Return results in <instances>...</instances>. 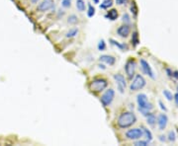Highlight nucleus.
I'll list each match as a JSON object with an SVG mask.
<instances>
[{
    "instance_id": "f257e3e1",
    "label": "nucleus",
    "mask_w": 178,
    "mask_h": 146,
    "mask_svg": "<svg viewBox=\"0 0 178 146\" xmlns=\"http://www.w3.org/2000/svg\"><path fill=\"white\" fill-rule=\"evenodd\" d=\"M137 122V117L133 112L122 113L118 118L117 125L120 128H128Z\"/></svg>"
},
{
    "instance_id": "f03ea898",
    "label": "nucleus",
    "mask_w": 178,
    "mask_h": 146,
    "mask_svg": "<svg viewBox=\"0 0 178 146\" xmlns=\"http://www.w3.org/2000/svg\"><path fill=\"white\" fill-rule=\"evenodd\" d=\"M107 86H108V81L105 78H94L89 83L88 88L91 92L101 93L106 89Z\"/></svg>"
},
{
    "instance_id": "7ed1b4c3",
    "label": "nucleus",
    "mask_w": 178,
    "mask_h": 146,
    "mask_svg": "<svg viewBox=\"0 0 178 146\" xmlns=\"http://www.w3.org/2000/svg\"><path fill=\"white\" fill-rule=\"evenodd\" d=\"M137 105H139L140 110L142 113V114H145L146 112H149V110H150L153 108V104H150L149 102L146 95L142 94V93L137 96Z\"/></svg>"
},
{
    "instance_id": "20e7f679",
    "label": "nucleus",
    "mask_w": 178,
    "mask_h": 146,
    "mask_svg": "<svg viewBox=\"0 0 178 146\" xmlns=\"http://www.w3.org/2000/svg\"><path fill=\"white\" fill-rule=\"evenodd\" d=\"M146 85V80L141 74H137L130 85L131 91H139Z\"/></svg>"
},
{
    "instance_id": "39448f33",
    "label": "nucleus",
    "mask_w": 178,
    "mask_h": 146,
    "mask_svg": "<svg viewBox=\"0 0 178 146\" xmlns=\"http://www.w3.org/2000/svg\"><path fill=\"white\" fill-rule=\"evenodd\" d=\"M114 98H115V91L113 89L106 90V92L101 96V98H100L101 104L103 105L104 107H108V106H110L111 103L113 102Z\"/></svg>"
},
{
    "instance_id": "423d86ee",
    "label": "nucleus",
    "mask_w": 178,
    "mask_h": 146,
    "mask_svg": "<svg viewBox=\"0 0 178 146\" xmlns=\"http://www.w3.org/2000/svg\"><path fill=\"white\" fill-rule=\"evenodd\" d=\"M113 77L116 81V85H117L119 92L121 93V94H123V93H125V90H126V88H127V82H126V79L124 77V75L117 73V74H114Z\"/></svg>"
},
{
    "instance_id": "0eeeda50",
    "label": "nucleus",
    "mask_w": 178,
    "mask_h": 146,
    "mask_svg": "<svg viewBox=\"0 0 178 146\" xmlns=\"http://www.w3.org/2000/svg\"><path fill=\"white\" fill-rule=\"evenodd\" d=\"M136 67H137V62L134 58H130L126 62V64H125V71H126L127 76L130 79H133L134 75H135Z\"/></svg>"
},
{
    "instance_id": "6e6552de",
    "label": "nucleus",
    "mask_w": 178,
    "mask_h": 146,
    "mask_svg": "<svg viewBox=\"0 0 178 146\" xmlns=\"http://www.w3.org/2000/svg\"><path fill=\"white\" fill-rule=\"evenodd\" d=\"M142 135H144V132L141 128H132L126 132V137L130 140H139Z\"/></svg>"
},
{
    "instance_id": "1a4fd4ad",
    "label": "nucleus",
    "mask_w": 178,
    "mask_h": 146,
    "mask_svg": "<svg viewBox=\"0 0 178 146\" xmlns=\"http://www.w3.org/2000/svg\"><path fill=\"white\" fill-rule=\"evenodd\" d=\"M140 63H141V68L142 70V72H144L145 74H146V75H149L151 79H154L155 78L154 73H153V69H151V66L149 65V63L148 62V61L141 58L140 60Z\"/></svg>"
},
{
    "instance_id": "9d476101",
    "label": "nucleus",
    "mask_w": 178,
    "mask_h": 146,
    "mask_svg": "<svg viewBox=\"0 0 178 146\" xmlns=\"http://www.w3.org/2000/svg\"><path fill=\"white\" fill-rule=\"evenodd\" d=\"M53 8H55V2L52 0H44V1L39 4L38 10L41 12H46L51 9H53Z\"/></svg>"
},
{
    "instance_id": "9b49d317",
    "label": "nucleus",
    "mask_w": 178,
    "mask_h": 146,
    "mask_svg": "<svg viewBox=\"0 0 178 146\" xmlns=\"http://www.w3.org/2000/svg\"><path fill=\"white\" fill-rule=\"evenodd\" d=\"M130 33H131V28L128 24L120 26V27L118 28V30H117V34L121 38H127L129 35H130Z\"/></svg>"
},
{
    "instance_id": "f8f14e48",
    "label": "nucleus",
    "mask_w": 178,
    "mask_h": 146,
    "mask_svg": "<svg viewBox=\"0 0 178 146\" xmlns=\"http://www.w3.org/2000/svg\"><path fill=\"white\" fill-rule=\"evenodd\" d=\"M167 122H168V118L165 114H160L158 116V118H157V125H158V127L160 130H163L164 128L166 127L167 125Z\"/></svg>"
},
{
    "instance_id": "ddd939ff",
    "label": "nucleus",
    "mask_w": 178,
    "mask_h": 146,
    "mask_svg": "<svg viewBox=\"0 0 178 146\" xmlns=\"http://www.w3.org/2000/svg\"><path fill=\"white\" fill-rule=\"evenodd\" d=\"M99 60L101 62H104L108 65H114L116 62V58L112 55H109V54H103L99 57Z\"/></svg>"
},
{
    "instance_id": "4468645a",
    "label": "nucleus",
    "mask_w": 178,
    "mask_h": 146,
    "mask_svg": "<svg viewBox=\"0 0 178 146\" xmlns=\"http://www.w3.org/2000/svg\"><path fill=\"white\" fill-rule=\"evenodd\" d=\"M118 17H119V13H118V11L116 10V9H111V10H109L105 14V18L106 19H109L111 21L117 20Z\"/></svg>"
},
{
    "instance_id": "2eb2a0df",
    "label": "nucleus",
    "mask_w": 178,
    "mask_h": 146,
    "mask_svg": "<svg viewBox=\"0 0 178 146\" xmlns=\"http://www.w3.org/2000/svg\"><path fill=\"white\" fill-rule=\"evenodd\" d=\"M144 116L146 117V122L149 123V125L150 126H154L155 122H157V118H155V116L153 114H151L149 112H146Z\"/></svg>"
},
{
    "instance_id": "dca6fc26",
    "label": "nucleus",
    "mask_w": 178,
    "mask_h": 146,
    "mask_svg": "<svg viewBox=\"0 0 178 146\" xmlns=\"http://www.w3.org/2000/svg\"><path fill=\"white\" fill-rule=\"evenodd\" d=\"M109 42L111 43V45H113V46H115V47H117L118 48H120L121 51H128V46L126 45V43H119V42H117L116 39H109Z\"/></svg>"
},
{
    "instance_id": "f3484780",
    "label": "nucleus",
    "mask_w": 178,
    "mask_h": 146,
    "mask_svg": "<svg viewBox=\"0 0 178 146\" xmlns=\"http://www.w3.org/2000/svg\"><path fill=\"white\" fill-rule=\"evenodd\" d=\"M112 5H113V0H103L99 5V7H100V9L107 10L112 7Z\"/></svg>"
},
{
    "instance_id": "a211bd4d",
    "label": "nucleus",
    "mask_w": 178,
    "mask_h": 146,
    "mask_svg": "<svg viewBox=\"0 0 178 146\" xmlns=\"http://www.w3.org/2000/svg\"><path fill=\"white\" fill-rule=\"evenodd\" d=\"M76 8L77 10L80 11V12H83L85 11V7H86V4L84 2V0H76Z\"/></svg>"
},
{
    "instance_id": "6ab92c4d",
    "label": "nucleus",
    "mask_w": 178,
    "mask_h": 146,
    "mask_svg": "<svg viewBox=\"0 0 178 146\" xmlns=\"http://www.w3.org/2000/svg\"><path fill=\"white\" fill-rule=\"evenodd\" d=\"M77 34H78V29L77 28H73V29L69 30L68 32L65 34V38H68V39L74 38V37L77 36Z\"/></svg>"
},
{
    "instance_id": "aec40b11",
    "label": "nucleus",
    "mask_w": 178,
    "mask_h": 146,
    "mask_svg": "<svg viewBox=\"0 0 178 146\" xmlns=\"http://www.w3.org/2000/svg\"><path fill=\"white\" fill-rule=\"evenodd\" d=\"M140 43V39H139V34L137 32H134L132 36V45L133 47H137Z\"/></svg>"
},
{
    "instance_id": "412c9836",
    "label": "nucleus",
    "mask_w": 178,
    "mask_h": 146,
    "mask_svg": "<svg viewBox=\"0 0 178 146\" xmlns=\"http://www.w3.org/2000/svg\"><path fill=\"white\" fill-rule=\"evenodd\" d=\"M95 15V8L92 6V4L88 3V9H87V16L89 18H92Z\"/></svg>"
},
{
    "instance_id": "4be33fe9",
    "label": "nucleus",
    "mask_w": 178,
    "mask_h": 146,
    "mask_svg": "<svg viewBox=\"0 0 178 146\" xmlns=\"http://www.w3.org/2000/svg\"><path fill=\"white\" fill-rule=\"evenodd\" d=\"M68 23L70 24V25H75V24H77L78 23V18H77V16L76 15H70L68 17Z\"/></svg>"
},
{
    "instance_id": "5701e85b",
    "label": "nucleus",
    "mask_w": 178,
    "mask_h": 146,
    "mask_svg": "<svg viewBox=\"0 0 178 146\" xmlns=\"http://www.w3.org/2000/svg\"><path fill=\"white\" fill-rule=\"evenodd\" d=\"M141 128H142V132H144V134L146 137V140H148V141H151V140H153V134H151V132L148 129V128H145L144 126H142Z\"/></svg>"
},
{
    "instance_id": "b1692460",
    "label": "nucleus",
    "mask_w": 178,
    "mask_h": 146,
    "mask_svg": "<svg viewBox=\"0 0 178 146\" xmlns=\"http://www.w3.org/2000/svg\"><path fill=\"white\" fill-rule=\"evenodd\" d=\"M130 10H131V12L133 13V15L135 16V17H137V11H139V9H137V4H136L135 1H133V2L131 3Z\"/></svg>"
},
{
    "instance_id": "393cba45",
    "label": "nucleus",
    "mask_w": 178,
    "mask_h": 146,
    "mask_svg": "<svg viewBox=\"0 0 178 146\" xmlns=\"http://www.w3.org/2000/svg\"><path fill=\"white\" fill-rule=\"evenodd\" d=\"M98 51H104L106 50V43L104 39H101V41L98 43Z\"/></svg>"
},
{
    "instance_id": "a878e982",
    "label": "nucleus",
    "mask_w": 178,
    "mask_h": 146,
    "mask_svg": "<svg viewBox=\"0 0 178 146\" xmlns=\"http://www.w3.org/2000/svg\"><path fill=\"white\" fill-rule=\"evenodd\" d=\"M163 96L165 97V98L168 100V101H171L173 99V96H172V93L170 91H168V90H164L163 92Z\"/></svg>"
},
{
    "instance_id": "bb28decb",
    "label": "nucleus",
    "mask_w": 178,
    "mask_h": 146,
    "mask_svg": "<svg viewBox=\"0 0 178 146\" xmlns=\"http://www.w3.org/2000/svg\"><path fill=\"white\" fill-rule=\"evenodd\" d=\"M168 140L169 141H172V142H174V141L176 140V134H175V132L171 130V131H169V133H168Z\"/></svg>"
},
{
    "instance_id": "cd10ccee",
    "label": "nucleus",
    "mask_w": 178,
    "mask_h": 146,
    "mask_svg": "<svg viewBox=\"0 0 178 146\" xmlns=\"http://www.w3.org/2000/svg\"><path fill=\"white\" fill-rule=\"evenodd\" d=\"M149 143V141L145 140V141H142V140H139V141H136L135 145L136 146H148Z\"/></svg>"
},
{
    "instance_id": "c85d7f7f",
    "label": "nucleus",
    "mask_w": 178,
    "mask_h": 146,
    "mask_svg": "<svg viewBox=\"0 0 178 146\" xmlns=\"http://www.w3.org/2000/svg\"><path fill=\"white\" fill-rule=\"evenodd\" d=\"M122 21L124 22L125 24H130V23H131V18H130V16H129L128 14H124L123 17H122Z\"/></svg>"
},
{
    "instance_id": "c756f323",
    "label": "nucleus",
    "mask_w": 178,
    "mask_h": 146,
    "mask_svg": "<svg viewBox=\"0 0 178 146\" xmlns=\"http://www.w3.org/2000/svg\"><path fill=\"white\" fill-rule=\"evenodd\" d=\"M71 5V0H62L61 1V6L64 8H68Z\"/></svg>"
},
{
    "instance_id": "7c9ffc66",
    "label": "nucleus",
    "mask_w": 178,
    "mask_h": 146,
    "mask_svg": "<svg viewBox=\"0 0 178 146\" xmlns=\"http://www.w3.org/2000/svg\"><path fill=\"white\" fill-rule=\"evenodd\" d=\"M115 1L118 5H124V4H126L128 2V0H115Z\"/></svg>"
},
{
    "instance_id": "2f4dec72",
    "label": "nucleus",
    "mask_w": 178,
    "mask_h": 146,
    "mask_svg": "<svg viewBox=\"0 0 178 146\" xmlns=\"http://www.w3.org/2000/svg\"><path fill=\"white\" fill-rule=\"evenodd\" d=\"M158 104H159V106H160V109H161V110H163L164 112H166V110H167V109H166V107H165V106L163 105V103H162V102H161V101H159V102H158Z\"/></svg>"
},
{
    "instance_id": "473e14b6",
    "label": "nucleus",
    "mask_w": 178,
    "mask_h": 146,
    "mask_svg": "<svg viewBox=\"0 0 178 146\" xmlns=\"http://www.w3.org/2000/svg\"><path fill=\"white\" fill-rule=\"evenodd\" d=\"M173 99H174V101H175V103H176V105H177V107H178V93H176V94L173 96Z\"/></svg>"
},
{
    "instance_id": "72a5a7b5",
    "label": "nucleus",
    "mask_w": 178,
    "mask_h": 146,
    "mask_svg": "<svg viewBox=\"0 0 178 146\" xmlns=\"http://www.w3.org/2000/svg\"><path fill=\"white\" fill-rule=\"evenodd\" d=\"M172 76L174 77L175 79H178V71H174V72H172Z\"/></svg>"
},
{
    "instance_id": "f704fd0d",
    "label": "nucleus",
    "mask_w": 178,
    "mask_h": 146,
    "mask_svg": "<svg viewBox=\"0 0 178 146\" xmlns=\"http://www.w3.org/2000/svg\"><path fill=\"white\" fill-rule=\"evenodd\" d=\"M166 72H167V74H168V76H172V71H171V70L170 69H169V68H167L166 69Z\"/></svg>"
},
{
    "instance_id": "c9c22d12",
    "label": "nucleus",
    "mask_w": 178,
    "mask_h": 146,
    "mask_svg": "<svg viewBox=\"0 0 178 146\" xmlns=\"http://www.w3.org/2000/svg\"><path fill=\"white\" fill-rule=\"evenodd\" d=\"M159 140L160 141H165V136H164V135H160L159 136Z\"/></svg>"
},
{
    "instance_id": "e433bc0d",
    "label": "nucleus",
    "mask_w": 178,
    "mask_h": 146,
    "mask_svg": "<svg viewBox=\"0 0 178 146\" xmlns=\"http://www.w3.org/2000/svg\"><path fill=\"white\" fill-rule=\"evenodd\" d=\"M30 1L32 2V3H34V4H36V3L39 2V0H30Z\"/></svg>"
},
{
    "instance_id": "4c0bfd02",
    "label": "nucleus",
    "mask_w": 178,
    "mask_h": 146,
    "mask_svg": "<svg viewBox=\"0 0 178 146\" xmlns=\"http://www.w3.org/2000/svg\"><path fill=\"white\" fill-rule=\"evenodd\" d=\"M99 0H93V3H95V4H99Z\"/></svg>"
},
{
    "instance_id": "58836bf2",
    "label": "nucleus",
    "mask_w": 178,
    "mask_h": 146,
    "mask_svg": "<svg viewBox=\"0 0 178 146\" xmlns=\"http://www.w3.org/2000/svg\"><path fill=\"white\" fill-rule=\"evenodd\" d=\"M99 67H102L103 69H105V68H106V67H105V66H104L103 64H100V65H99Z\"/></svg>"
}]
</instances>
